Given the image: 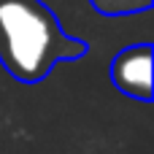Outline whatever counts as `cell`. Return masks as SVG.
Listing matches in <instances>:
<instances>
[{
	"instance_id": "1",
	"label": "cell",
	"mask_w": 154,
	"mask_h": 154,
	"mask_svg": "<svg viewBox=\"0 0 154 154\" xmlns=\"http://www.w3.org/2000/svg\"><path fill=\"white\" fill-rule=\"evenodd\" d=\"M84 46L65 35L41 0H0V65L24 84L41 81L62 60H76Z\"/></svg>"
},
{
	"instance_id": "2",
	"label": "cell",
	"mask_w": 154,
	"mask_h": 154,
	"mask_svg": "<svg viewBox=\"0 0 154 154\" xmlns=\"http://www.w3.org/2000/svg\"><path fill=\"white\" fill-rule=\"evenodd\" d=\"M111 81L127 97L152 100V46H130L119 51L111 62Z\"/></svg>"
},
{
	"instance_id": "3",
	"label": "cell",
	"mask_w": 154,
	"mask_h": 154,
	"mask_svg": "<svg viewBox=\"0 0 154 154\" xmlns=\"http://www.w3.org/2000/svg\"><path fill=\"white\" fill-rule=\"evenodd\" d=\"M89 3L106 16H125V14H135L152 5V0H89Z\"/></svg>"
}]
</instances>
